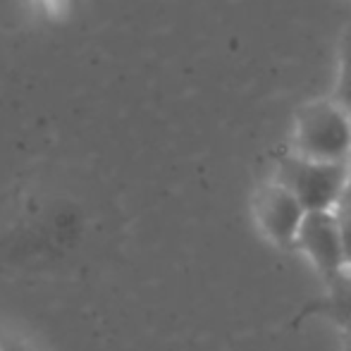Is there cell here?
I'll return each mask as SVG.
<instances>
[{
  "label": "cell",
  "instance_id": "obj_3",
  "mask_svg": "<svg viewBox=\"0 0 351 351\" xmlns=\"http://www.w3.org/2000/svg\"><path fill=\"white\" fill-rule=\"evenodd\" d=\"M296 249L308 258L325 285L347 270L342 222L337 213H306V220L296 237Z\"/></svg>",
  "mask_w": 351,
  "mask_h": 351
},
{
  "label": "cell",
  "instance_id": "obj_4",
  "mask_svg": "<svg viewBox=\"0 0 351 351\" xmlns=\"http://www.w3.org/2000/svg\"><path fill=\"white\" fill-rule=\"evenodd\" d=\"M254 217L268 241L280 249H296V237L306 220V210L275 180L265 182L254 194Z\"/></svg>",
  "mask_w": 351,
  "mask_h": 351
},
{
  "label": "cell",
  "instance_id": "obj_2",
  "mask_svg": "<svg viewBox=\"0 0 351 351\" xmlns=\"http://www.w3.org/2000/svg\"><path fill=\"white\" fill-rule=\"evenodd\" d=\"M347 175L349 162H315L289 153L278 162L273 180L285 186L306 213H335Z\"/></svg>",
  "mask_w": 351,
  "mask_h": 351
},
{
  "label": "cell",
  "instance_id": "obj_5",
  "mask_svg": "<svg viewBox=\"0 0 351 351\" xmlns=\"http://www.w3.org/2000/svg\"><path fill=\"white\" fill-rule=\"evenodd\" d=\"M325 289H328V296H325L323 311L351 342V268L337 275L330 285H325Z\"/></svg>",
  "mask_w": 351,
  "mask_h": 351
},
{
  "label": "cell",
  "instance_id": "obj_8",
  "mask_svg": "<svg viewBox=\"0 0 351 351\" xmlns=\"http://www.w3.org/2000/svg\"><path fill=\"white\" fill-rule=\"evenodd\" d=\"M342 239H344V258H347V268H351V220L342 222Z\"/></svg>",
  "mask_w": 351,
  "mask_h": 351
},
{
  "label": "cell",
  "instance_id": "obj_1",
  "mask_svg": "<svg viewBox=\"0 0 351 351\" xmlns=\"http://www.w3.org/2000/svg\"><path fill=\"white\" fill-rule=\"evenodd\" d=\"M291 153L315 162H349L351 115L335 98L301 106L291 130Z\"/></svg>",
  "mask_w": 351,
  "mask_h": 351
},
{
  "label": "cell",
  "instance_id": "obj_9",
  "mask_svg": "<svg viewBox=\"0 0 351 351\" xmlns=\"http://www.w3.org/2000/svg\"><path fill=\"white\" fill-rule=\"evenodd\" d=\"M344 351H351V342L347 344V347H344Z\"/></svg>",
  "mask_w": 351,
  "mask_h": 351
},
{
  "label": "cell",
  "instance_id": "obj_6",
  "mask_svg": "<svg viewBox=\"0 0 351 351\" xmlns=\"http://www.w3.org/2000/svg\"><path fill=\"white\" fill-rule=\"evenodd\" d=\"M332 98L351 115V27L344 29L339 41V67Z\"/></svg>",
  "mask_w": 351,
  "mask_h": 351
},
{
  "label": "cell",
  "instance_id": "obj_7",
  "mask_svg": "<svg viewBox=\"0 0 351 351\" xmlns=\"http://www.w3.org/2000/svg\"><path fill=\"white\" fill-rule=\"evenodd\" d=\"M337 217L342 222L351 220V158H349V175H347V184H344V191H342V199H339V206H337Z\"/></svg>",
  "mask_w": 351,
  "mask_h": 351
}]
</instances>
